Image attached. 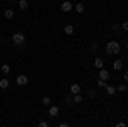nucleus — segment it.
<instances>
[{
  "instance_id": "1",
  "label": "nucleus",
  "mask_w": 128,
  "mask_h": 127,
  "mask_svg": "<svg viewBox=\"0 0 128 127\" xmlns=\"http://www.w3.org/2000/svg\"><path fill=\"white\" fill-rule=\"evenodd\" d=\"M120 52H121V47H120L118 41H109L108 45H106V53H108L109 57L111 55H118Z\"/></svg>"
},
{
  "instance_id": "2",
  "label": "nucleus",
  "mask_w": 128,
  "mask_h": 127,
  "mask_svg": "<svg viewBox=\"0 0 128 127\" xmlns=\"http://www.w3.org/2000/svg\"><path fill=\"white\" fill-rule=\"evenodd\" d=\"M12 41H14V45L22 47V45L26 43V36H24V33H14V34H12Z\"/></svg>"
},
{
  "instance_id": "3",
  "label": "nucleus",
  "mask_w": 128,
  "mask_h": 127,
  "mask_svg": "<svg viewBox=\"0 0 128 127\" xmlns=\"http://www.w3.org/2000/svg\"><path fill=\"white\" fill-rule=\"evenodd\" d=\"M60 9L63 10V12H70V10L74 9V4H70L68 0H65V2H62V5H60Z\"/></svg>"
},
{
  "instance_id": "4",
  "label": "nucleus",
  "mask_w": 128,
  "mask_h": 127,
  "mask_svg": "<svg viewBox=\"0 0 128 127\" xmlns=\"http://www.w3.org/2000/svg\"><path fill=\"white\" fill-rule=\"evenodd\" d=\"M48 113H50V117H53V118H56L58 117V113H60V108L55 105V107H50V110H48Z\"/></svg>"
},
{
  "instance_id": "5",
  "label": "nucleus",
  "mask_w": 128,
  "mask_h": 127,
  "mask_svg": "<svg viewBox=\"0 0 128 127\" xmlns=\"http://www.w3.org/2000/svg\"><path fill=\"white\" fill-rule=\"evenodd\" d=\"M17 84H19V86H26V84H28V76H26V74H19V76H17Z\"/></svg>"
},
{
  "instance_id": "6",
  "label": "nucleus",
  "mask_w": 128,
  "mask_h": 127,
  "mask_svg": "<svg viewBox=\"0 0 128 127\" xmlns=\"http://www.w3.org/2000/svg\"><path fill=\"white\" fill-rule=\"evenodd\" d=\"M99 79H104V81H108V79H109V72L104 67L99 69Z\"/></svg>"
},
{
  "instance_id": "7",
  "label": "nucleus",
  "mask_w": 128,
  "mask_h": 127,
  "mask_svg": "<svg viewBox=\"0 0 128 127\" xmlns=\"http://www.w3.org/2000/svg\"><path fill=\"white\" fill-rule=\"evenodd\" d=\"M80 84H77V82H74V84H72V86H70V93H72V95H77V93H80Z\"/></svg>"
},
{
  "instance_id": "8",
  "label": "nucleus",
  "mask_w": 128,
  "mask_h": 127,
  "mask_svg": "<svg viewBox=\"0 0 128 127\" xmlns=\"http://www.w3.org/2000/svg\"><path fill=\"white\" fill-rule=\"evenodd\" d=\"M74 9L77 10V12H79V14H82V12H84V10H86V5H84V4H82V2H79V4H75V5H74Z\"/></svg>"
},
{
  "instance_id": "9",
  "label": "nucleus",
  "mask_w": 128,
  "mask_h": 127,
  "mask_svg": "<svg viewBox=\"0 0 128 127\" xmlns=\"http://www.w3.org/2000/svg\"><path fill=\"white\" fill-rule=\"evenodd\" d=\"M106 93H108L109 96H113V95H114V93H116V88H114V86H111V84H106Z\"/></svg>"
},
{
  "instance_id": "10",
  "label": "nucleus",
  "mask_w": 128,
  "mask_h": 127,
  "mask_svg": "<svg viewBox=\"0 0 128 127\" xmlns=\"http://www.w3.org/2000/svg\"><path fill=\"white\" fill-rule=\"evenodd\" d=\"M63 33H65V34H74V26H72V24H67V26H65V28H63Z\"/></svg>"
},
{
  "instance_id": "11",
  "label": "nucleus",
  "mask_w": 128,
  "mask_h": 127,
  "mask_svg": "<svg viewBox=\"0 0 128 127\" xmlns=\"http://www.w3.org/2000/svg\"><path fill=\"white\" fill-rule=\"evenodd\" d=\"M113 67H114V70H121L123 69V60H114Z\"/></svg>"
},
{
  "instance_id": "12",
  "label": "nucleus",
  "mask_w": 128,
  "mask_h": 127,
  "mask_svg": "<svg viewBox=\"0 0 128 127\" xmlns=\"http://www.w3.org/2000/svg\"><path fill=\"white\" fill-rule=\"evenodd\" d=\"M9 86H10L9 79H0V88H2V89H7Z\"/></svg>"
},
{
  "instance_id": "13",
  "label": "nucleus",
  "mask_w": 128,
  "mask_h": 127,
  "mask_svg": "<svg viewBox=\"0 0 128 127\" xmlns=\"http://www.w3.org/2000/svg\"><path fill=\"white\" fill-rule=\"evenodd\" d=\"M28 7H29L28 0H19V9H20V10H26Z\"/></svg>"
},
{
  "instance_id": "14",
  "label": "nucleus",
  "mask_w": 128,
  "mask_h": 127,
  "mask_svg": "<svg viewBox=\"0 0 128 127\" xmlns=\"http://www.w3.org/2000/svg\"><path fill=\"white\" fill-rule=\"evenodd\" d=\"M4 16H5L7 19H14V10H12V9H7L5 12H4Z\"/></svg>"
},
{
  "instance_id": "15",
  "label": "nucleus",
  "mask_w": 128,
  "mask_h": 127,
  "mask_svg": "<svg viewBox=\"0 0 128 127\" xmlns=\"http://www.w3.org/2000/svg\"><path fill=\"white\" fill-rule=\"evenodd\" d=\"M41 103H43L44 107H50V105H51V98H50V96H43Z\"/></svg>"
},
{
  "instance_id": "16",
  "label": "nucleus",
  "mask_w": 128,
  "mask_h": 127,
  "mask_svg": "<svg viewBox=\"0 0 128 127\" xmlns=\"http://www.w3.org/2000/svg\"><path fill=\"white\" fill-rule=\"evenodd\" d=\"M94 65H96V69H102L104 67V62H102L101 59H96L94 60Z\"/></svg>"
},
{
  "instance_id": "17",
  "label": "nucleus",
  "mask_w": 128,
  "mask_h": 127,
  "mask_svg": "<svg viewBox=\"0 0 128 127\" xmlns=\"http://www.w3.org/2000/svg\"><path fill=\"white\" fill-rule=\"evenodd\" d=\"M72 100H74V103H82V95H80V93H77V95H74V98H72Z\"/></svg>"
},
{
  "instance_id": "18",
  "label": "nucleus",
  "mask_w": 128,
  "mask_h": 127,
  "mask_svg": "<svg viewBox=\"0 0 128 127\" xmlns=\"http://www.w3.org/2000/svg\"><path fill=\"white\" fill-rule=\"evenodd\" d=\"M0 70H2V74H9V72H10V67L7 65V64H4V65L0 67Z\"/></svg>"
},
{
  "instance_id": "19",
  "label": "nucleus",
  "mask_w": 128,
  "mask_h": 127,
  "mask_svg": "<svg viewBox=\"0 0 128 127\" xmlns=\"http://www.w3.org/2000/svg\"><path fill=\"white\" fill-rule=\"evenodd\" d=\"M96 84H98L99 88H106V84H108V81H104V79H98V82H96Z\"/></svg>"
},
{
  "instance_id": "20",
  "label": "nucleus",
  "mask_w": 128,
  "mask_h": 127,
  "mask_svg": "<svg viewBox=\"0 0 128 127\" xmlns=\"http://www.w3.org/2000/svg\"><path fill=\"white\" fill-rule=\"evenodd\" d=\"M126 89H128L126 84H120V86H116V91H120V93H125Z\"/></svg>"
},
{
  "instance_id": "21",
  "label": "nucleus",
  "mask_w": 128,
  "mask_h": 127,
  "mask_svg": "<svg viewBox=\"0 0 128 127\" xmlns=\"http://www.w3.org/2000/svg\"><path fill=\"white\" fill-rule=\"evenodd\" d=\"M40 127H48V122H46V120H41V122H40Z\"/></svg>"
},
{
  "instance_id": "22",
  "label": "nucleus",
  "mask_w": 128,
  "mask_h": 127,
  "mask_svg": "<svg viewBox=\"0 0 128 127\" xmlns=\"http://www.w3.org/2000/svg\"><path fill=\"white\" fill-rule=\"evenodd\" d=\"M121 28H123V29H125V31H128V21H125V22L121 24Z\"/></svg>"
},
{
  "instance_id": "23",
  "label": "nucleus",
  "mask_w": 128,
  "mask_h": 127,
  "mask_svg": "<svg viewBox=\"0 0 128 127\" xmlns=\"http://www.w3.org/2000/svg\"><path fill=\"white\" fill-rule=\"evenodd\" d=\"M123 77H125V81H128V72H125V74H123Z\"/></svg>"
},
{
  "instance_id": "24",
  "label": "nucleus",
  "mask_w": 128,
  "mask_h": 127,
  "mask_svg": "<svg viewBox=\"0 0 128 127\" xmlns=\"http://www.w3.org/2000/svg\"><path fill=\"white\" fill-rule=\"evenodd\" d=\"M9 2H14V0H9Z\"/></svg>"
}]
</instances>
